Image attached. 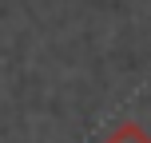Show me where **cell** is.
Returning a JSON list of instances; mask_svg holds the SVG:
<instances>
[{"label":"cell","instance_id":"obj_1","mask_svg":"<svg viewBox=\"0 0 151 143\" xmlns=\"http://www.w3.org/2000/svg\"><path fill=\"white\" fill-rule=\"evenodd\" d=\"M104 143H151V135L139 127V123H119V127H115Z\"/></svg>","mask_w":151,"mask_h":143}]
</instances>
